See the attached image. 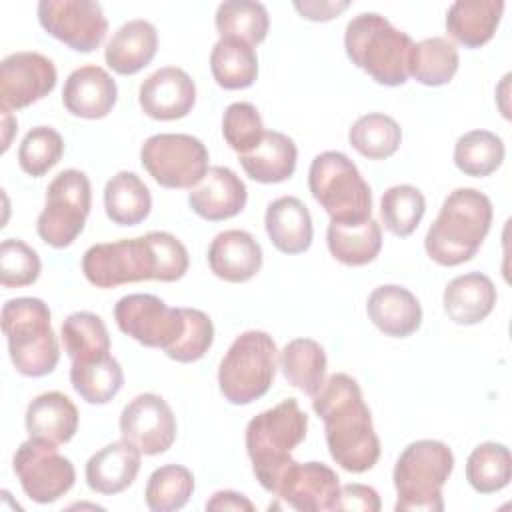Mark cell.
Returning <instances> with one entry per match:
<instances>
[{
    "label": "cell",
    "mask_w": 512,
    "mask_h": 512,
    "mask_svg": "<svg viewBox=\"0 0 512 512\" xmlns=\"http://www.w3.org/2000/svg\"><path fill=\"white\" fill-rule=\"evenodd\" d=\"M186 246L170 232H148L138 238L102 242L82 256V272L96 288L158 280L176 282L188 270Z\"/></svg>",
    "instance_id": "obj_1"
},
{
    "label": "cell",
    "mask_w": 512,
    "mask_h": 512,
    "mask_svg": "<svg viewBox=\"0 0 512 512\" xmlns=\"http://www.w3.org/2000/svg\"><path fill=\"white\" fill-rule=\"evenodd\" d=\"M312 408L324 422L328 452L340 468L362 474L378 462L380 440L370 408L352 376L344 372L328 376L312 396Z\"/></svg>",
    "instance_id": "obj_2"
},
{
    "label": "cell",
    "mask_w": 512,
    "mask_h": 512,
    "mask_svg": "<svg viewBox=\"0 0 512 512\" xmlns=\"http://www.w3.org/2000/svg\"><path fill=\"white\" fill-rule=\"evenodd\" d=\"M492 224V202L476 188H456L426 232L424 248L440 266H458L476 256Z\"/></svg>",
    "instance_id": "obj_3"
},
{
    "label": "cell",
    "mask_w": 512,
    "mask_h": 512,
    "mask_svg": "<svg viewBox=\"0 0 512 512\" xmlns=\"http://www.w3.org/2000/svg\"><path fill=\"white\" fill-rule=\"evenodd\" d=\"M308 416L296 398H286L254 416L246 426V452L260 486L274 494L282 474L294 462L292 450L304 442Z\"/></svg>",
    "instance_id": "obj_4"
},
{
    "label": "cell",
    "mask_w": 512,
    "mask_h": 512,
    "mask_svg": "<svg viewBox=\"0 0 512 512\" xmlns=\"http://www.w3.org/2000/svg\"><path fill=\"white\" fill-rule=\"evenodd\" d=\"M346 56L382 86H402L408 80L412 38L376 12H362L346 24Z\"/></svg>",
    "instance_id": "obj_5"
},
{
    "label": "cell",
    "mask_w": 512,
    "mask_h": 512,
    "mask_svg": "<svg viewBox=\"0 0 512 512\" xmlns=\"http://www.w3.org/2000/svg\"><path fill=\"white\" fill-rule=\"evenodd\" d=\"M2 332L8 340L16 372L40 378L56 368L60 346L50 324V308L44 300L32 296L8 300L2 306Z\"/></svg>",
    "instance_id": "obj_6"
},
{
    "label": "cell",
    "mask_w": 512,
    "mask_h": 512,
    "mask_svg": "<svg viewBox=\"0 0 512 512\" xmlns=\"http://www.w3.org/2000/svg\"><path fill=\"white\" fill-rule=\"evenodd\" d=\"M454 470V454L440 440H416L398 456L392 472L394 510L442 512V486Z\"/></svg>",
    "instance_id": "obj_7"
},
{
    "label": "cell",
    "mask_w": 512,
    "mask_h": 512,
    "mask_svg": "<svg viewBox=\"0 0 512 512\" xmlns=\"http://www.w3.org/2000/svg\"><path fill=\"white\" fill-rule=\"evenodd\" d=\"M278 350L264 330H246L230 344L218 368L220 394L236 406L262 398L276 376Z\"/></svg>",
    "instance_id": "obj_8"
},
{
    "label": "cell",
    "mask_w": 512,
    "mask_h": 512,
    "mask_svg": "<svg viewBox=\"0 0 512 512\" xmlns=\"http://www.w3.org/2000/svg\"><path fill=\"white\" fill-rule=\"evenodd\" d=\"M308 188L330 216V222H362L372 218L370 186L356 164L342 152L326 150L312 160Z\"/></svg>",
    "instance_id": "obj_9"
},
{
    "label": "cell",
    "mask_w": 512,
    "mask_h": 512,
    "mask_svg": "<svg viewBox=\"0 0 512 512\" xmlns=\"http://www.w3.org/2000/svg\"><path fill=\"white\" fill-rule=\"evenodd\" d=\"M92 206V186L84 172L68 168L46 190L44 208L36 220L38 236L52 248L70 246L84 230Z\"/></svg>",
    "instance_id": "obj_10"
},
{
    "label": "cell",
    "mask_w": 512,
    "mask_h": 512,
    "mask_svg": "<svg viewBox=\"0 0 512 512\" xmlns=\"http://www.w3.org/2000/svg\"><path fill=\"white\" fill-rule=\"evenodd\" d=\"M140 162L164 188H194L208 172V150L192 134H154L144 140Z\"/></svg>",
    "instance_id": "obj_11"
},
{
    "label": "cell",
    "mask_w": 512,
    "mask_h": 512,
    "mask_svg": "<svg viewBox=\"0 0 512 512\" xmlns=\"http://www.w3.org/2000/svg\"><path fill=\"white\" fill-rule=\"evenodd\" d=\"M12 466L24 494L38 504L56 502L76 480L72 462L58 452L56 444L36 438H28L16 448Z\"/></svg>",
    "instance_id": "obj_12"
},
{
    "label": "cell",
    "mask_w": 512,
    "mask_h": 512,
    "mask_svg": "<svg viewBox=\"0 0 512 512\" xmlns=\"http://www.w3.org/2000/svg\"><path fill=\"white\" fill-rule=\"evenodd\" d=\"M114 320L126 336L142 346L168 350L184 332L182 308H170L154 294H128L114 306Z\"/></svg>",
    "instance_id": "obj_13"
},
{
    "label": "cell",
    "mask_w": 512,
    "mask_h": 512,
    "mask_svg": "<svg viewBox=\"0 0 512 512\" xmlns=\"http://www.w3.org/2000/svg\"><path fill=\"white\" fill-rule=\"evenodd\" d=\"M40 26L56 40L76 52L96 50L106 32L108 20L98 2L90 0H42L36 8Z\"/></svg>",
    "instance_id": "obj_14"
},
{
    "label": "cell",
    "mask_w": 512,
    "mask_h": 512,
    "mask_svg": "<svg viewBox=\"0 0 512 512\" xmlns=\"http://www.w3.org/2000/svg\"><path fill=\"white\" fill-rule=\"evenodd\" d=\"M118 424L122 438L146 456L166 452L174 444L178 432L172 408L154 392L134 396L122 408Z\"/></svg>",
    "instance_id": "obj_15"
},
{
    "label": "cell",
    "mask_w": 512,
    "mask_h": 512,
    "mask_svg": "<svg viewBox=\"0 0 512 512\" xmlns=\"http://www.w3.org/2000/svg\"><path fill=\"white\" fill-rule=\"evenodd\" d=\"M56 66L40 52H12L0 64V106L8 110L26 108L56 86Z\"/></svg>",
    "instance_id": "obj_16"
},
{
    "label": "cell",
    "mask_w": 512,
    "mask_h": 512,
    "mask_svg": "<svg viewBox=\"0 0 512 512\" xmlns=\"http://www.w3.org/2000/svg\"><path fill=\"white\" fill-rule=\"evenodd\" d=\"M340 490L338 474L322 462H292L274 494L300 512L332 510Z\"/></svg>",
    "instance_id": "obj_17"
},
{
    "label": "cell",
    "mask_w": 512,
    "mask_h": 512,
    "mask_svg": "<svg viewBox=\"0 0 512 512\" xmlns=\"http://www.w3.org/2000/svg\"><path fill=\"white\" fill-rule=\"evenodd\" d=\"M138 104L154 120L184 118L196 104V84L182 68H158L140 84Z\"/></svg>",
    "instance_id": "obj_18"
},
{
    "label": "cell",
    "mask_w": 512,
    "mask_h": 512,
    "mask_svg": "<svg viewBox=\"0 0 512 512\" xmlns=\"http://www.w3.org/2000/svg\"><path fill=\"white\" fill-rule=\"evenodd\" d=\"M246 184L226 166L208 168L206 176L190 188L188 204L194 214L208 222H220L234 218L246 206Z\"/></svg>",
    "instance_id": "obj_19"
},
{
    "label": "cell",
    "mask_w": 512,
    "mask_h": 512,
    "mask_svg": "<svg viewBox=\"0 0 512 512\" xmlns=\"http://www.w3.org/2000/svg\"><path fill=\"white\" fill-rule=\"evenodd\" d=\"M118 98L116 80L100 66L86 64L76 68L64 82L62 104L76 116L98 120L112 112Z\"/></svg>",
    "instance_id": "obj_20"
},
{
    "label": "cell",
    "mask_w": 512,
    "mask_h": 512,
    "mask_svg": "<svg viewBox=\"0 0 512 512\" xmlns=\"http://www.w3.org/2000/svg\"><path fill=\"white\" fill-rule=\"evenodd\" d=\"M208 266L224 282H248L262 268V248L246 230H224L210 242Z\"/></svg>",
    "instance_id": "obj_21"
},
{
    "label": "cell",
    "mask_w": 512,
    "mask_h": 512,
    "mask_svg": "<svg viewBox=\"0 0 512 512\" xmlns=\"http://www.w3.org/2000/svg\"><path fill=\"white\" fill-rule=\"evenodd\" d=\"M142 462V452L128 440L110 442L92 454L86 462L84 476L90 490L114 496L124 492L138 476Z\"/></svg>",
    "instance_id": "obj_22"
},
{
    "label": "cell",
    "mask_w": 512,
    "mask_h": 512,
    "mask_svg": "<svg viewBox=\"0 0 512 512\" xmlns=\"http://www.w3.org/2000/svg\"><path fill=\"white\" fill-rule=\"evenodd\" d=\"M366 312L372 324L386 336L406 338L422 324V306L404 286L384 284L370 292Z\"/></svg>",
    "instance_id": "obj_23"
},
{
    "label": "cell",
    "mask_w": 512,
    "mask_h": 512,
    "mask_svg": "<svg viewBox=\"0 0 512 512\" xmlns=\"http://www.w3.org/2000/svg\"><path fill=\"white\" fill-rule=\"evenodd\" d=\"M78 420L80 416L74 402L66 394L52 390L38 394L28 404L24 426L30 438L60 446L74 438Z\"/></svg>",
    "instance_id": "obj_24"
},
{
    "label": "cell",
    "mask_w": 512,
    "mask_h": 512,
    "mask_svg": "<svg viewBox=\"0 0 512 512\" xmlns=\"http://www.w3.org/2000/svg\"><path fill=\"white\" fill-rule=\"evenodd\" d=\"M498 292L494 282L482 272L456 276L444 288V312L454 324L472 326L482 322L496 306Z\"/></svg>",
    "instance_id": "obj_25"
},
{
    "label": "cell",
    "mask_w": 512,
    "mask_h": 512,
    "mask_svg": "<svg viewBox=\"0 0 512 512\" xmlns=\"http://www.w3.org/2000/svg\"><path fill=\"white\" fill-rule=\"evenodd\" d=\"M264 226L274 248L284 254H302L312 244V216L296 196H280L270 202L264 214Z\"/></svg>",
    "instance_id": "obj_26"
},
{
    "label": "cell",
    "mask_w": 512,
    "mask_h": 512,
    "mask_svg": "<svg viewBox=\"0 0 512 512\" xmlns=\"http://www.w3.org/2000/svg\"><path fill=\"white\" fill-rule=\"evenodd\" d=\"M158 50V32L152 22L136 18L122 24L104 50L106 64L122 76H132L146 68Z\"/></svg>",
    "instance_id": "obj_27"
},
{
    "label": "cell",
    "mask_w": 512,
    "mask_h": 512,
    "mask_svg": "<svg viewBox=\"0 0 512 512\" xmlns=\"http://www.w3.org/2000/svg\"><path fill=\"white\" fill-rule=\"evenodd\" d=\"M504 6L502 0H458L446 12V30L462 46L480 48L492 40Z\"/></svg>",
    "instance_id": "obj_28"
},
{
    "label": "cell",
    "mask_w": 512,
    "mask_h": 512,
    "mask_svg": "<svg viewBox=\"0 0 512 512\" xmlns=\"http://www.w3.org/2000/svg\"><path fill=\"white\" fill-rule=\"evenodd\" d=\"M238 160L252 180L262 184H278L294 174L298 148L284 132L266 130L262 142L252 152L238 156Z\"/></svg>",
    "instance_id": "obj_29"
},
{
    "label": "cell",
    "mask_w": 512,
    "mask_h": 512,
    "mask_svg": "<svg viewBox=\"0 0 512 512\" xmlns=\"http://www.w3.org/2000/svg\"><path fill=\"white\" fill-rule=\"evenodd\" d=\"M326 244L338 262L346 266H364L380 254L382 228L374 218L362 222H330Z\"/></svg>",
    "instance_id": "obj_30"
},
{
    "label": "cell",
    "mask_w": 512,
    "mask_h": 512,
    "mask_svg": "<svg viewBox=\"0 0 512 512\" xmlns=\"http://www.w3.org/2000/svg\"><path fill=\"white\" fill-rule=\"evenodd\" d=\"M106 216L118 226H136L152 210V196L138 174L122 170L104 186Z\"/></svg>",
    "instance_id": "obj_31"
},
{
    "label": "cell",
    "mask_w": 512,
    "mask_h": 512,
    "mask_svg": "<svg viewBox=\"0 0 512 512\" xmlns=\"http://www.w3.org/2000/svg\"><path fill=\"white\" fill-rule=\"evenodd\" d=\"M278 362L288 384L306 396H314L326 380V352L312 338L290 340L282 348Z\"/></svg>",
    "instance_id": "obj_32"
},
{
    "label": "cell",
    "mask_w": 512,
    "mask_h": 512,
    "mask_svg": "<svg viewBox=\"0 0 512 512\" xmlns=\"http://www.w3.org/2000/svg\"><path fill=\"white\" fill-rule=\"evenodd\" d=\"M210 70L216 84L224 90L252 86L258 76V56L254 46L236 38H220L210 52Z\"/></svg>",
    "instance_id": "obj_33"
},
{
    "label": "cell",
    "mask_w": 512,
    "mask_h": 512,
    "mask_svg": "<svg viewBox=\"0 0 512 512\" xmlns=\"http://www.w3.org/2000/svg\"><path fill=\"white\" fill-rule=\"evenodd\" d=\"M62 344L72 364H86L110 354L104 320L92 312H72L62 322Z\"/></svg>",
    "instance_id": "obj_34"
},
{
    "label": "cell",
    "mask_w": 512,
    "mask_h": 512,
    "mask_svg": "<svg viewBox=\"0 0 512 512\" xmlns=\"http://www.w3.org/2000/svg\"><path fill=\"white\" fill-rule=\"evenodd\" d=\"M458 64L456 44L444 36H432L414 44L408 76L424 86H444L458 72Z\"/></svg>",
    "instance_id": "obj_35"
},
{
    "label": "cell",
    "mask_w": 512,
    "mask_h": 512,
    "mask_svg": "<svg viewBox=\"0 0 512 512\" xmlns=\"http://www.w3.org/2000/svg\"><path fill=\"white\" fill-rule=\"evenodd\" d=\"M214 24L220 38H236L250 46H258L268 36L270 16L260 2L228 0L216 8Z\"/></svg>",
    "instance_id": "obj_36"
},
{
    "label": "cell",
    "mask_w": 512,
    "mask_h": 512,
    "mask_svg": "<svg viewBox=\"0 0 512 512\" xmlns=\"http://www.w3.org/2000/svg\"><path fill=\"white\" fill-rule=\"evenodd\" d=\"M348 142L368 160H386L400 148L402 128L392 116L370 112L350 126Z\"/></svg>",
    "instance_id": "obj_37"
},
{
    "label": "cell",
    "mask_w": 512,
    "mask_h": 512,
    "mask_svg": "<svg viewBox=\"0 0 512 512\" xmlns=\"http://www.w3.org/2000/svg\"><path fill=\"white\" fill-rule=\"evenodd\" d=\"M506 156L504 142L490 130H470L454 144L456 168L472 178H484L496 172Z\"/></svg>",
    "instance_id": "obj_38"
},
{
    "label": "cell",
    "mask_w": 512,
    "mask_h": 512,
    "mask_svg": "<svg viewBox=\"0 0 512 512\" xmlns=\"http://www.w3.org/2000/svg\"><path fill=\"white\" fill-rule=\"evenodd\" d=\"M512 478V456L506 444L482 442L466 460V480L480 494H492L508 486Z\"/></svg>",
    "instance_id": "obj_39"
},
{
    "label": "cell",
    "mask_w": 512,
    "mask_h": 512,
    "mask_svg": "<svg viewBox=\"0 0 512 512\" xmlns=\"http://www.w3.org/2000/svg\"><path fill=\"white\" fill-rule=\"evenodd\" d=\"M70 382L76 394L88 404H106L120 392L124 372L120 362L108 354L94 362L72 364Z\"/></svg>",
    "instance_id": "obj_40"
},
{
    "label": "cell",
    "mask_w": 512,
    "mask_h": 512,
    "mask_svg": "<svg viewBox=\"0 0 512 512\" xmlns=\"http://www.w3.org/2000/svg\"><path fill=\"white\" fill-rule=\"evenodd\" d=\"M194 494V476L186 466L166 464L156 468L146 482L144 498L152 512H174L188 504Z\"/></svg>",
    "instance_id": "obj_41"
},
{
    "label": "cell",
    "mask_w": 512,
    "mask_h": 512,
    "mask_svg": "<svg viewBox=\"0 0 512 512\" xmlns=\"http://www.w3.org/2000/svg\"><path fill=\"white\" fill-rule=\"evenodd\" d=\"M426 212L424 194L412 184H396L380 198V218L394 236H410Z\"/></svg>",
    "instance_id": "obj_42"
},
{
    "label": "cell",
    "mask_w": 512,
    "mask_h": 512,
    "mask_svg": "<svg viewBox=\"0 0 512 512\" xmlns=\"http://www.w3.org/2000/svg\"><path fill=\"white\" fill-rule=\"evenodd\" d=\"M64 154L60 132L50 126H36L22 138L18 146V164L24 174L38 178L54 168Z\"/></svg>",
    "instance_id": "obj_43"
},
{
    "label": "cell",
    "mask_w": 512,
    "mask_h": 512,
    "mask_svg": "<svg viewBox=\"0 0 512 512\" xmlns=\"http://www.w3.org/2000/svg\"><path fill=\"white\" fill-rule=\"evenodd\" d=\"M264 122L260 112L250 102H232L222 114V136L238 154L252 152L264 138Z\"/></svg>",
    "instance_id": "obj_44"
},
{
    "label": "cell",
    "mask_w": 512,
    "mask_h": 512,
    "mask_svg": "<svg viewBox=\"0 0 512 512\" xmlns=\"http://www.w3.org/2000/svg\"><path fill=\"white\" fill-rule=\"evenodd\" d=\"M42 270L40 256L20 238H6L0 244V284L22 288L38 280Z\"/></svg>",
    "instance_id": "obj_45"
},
{
    "label": "cell",
    "mask_w": 512,
    "mask_h": 512,
    "mask_svg": "<svg viewBox=\"0 0 512 512\" xmlns=\"http://www.w3.org/2000/svg\"><path fill=\"white\" fill-rule=\"evenodd\" d=\"M184 312V332L174 346L166 352L168 358L190 364L200 360L214 342V324L210 316L198 308H182Z\"/></svg>",
    "instance_id": "obj_46"
},
{
    "label": "cell",
    "mask_w": 512,
    "mask_h": 512,
    "mask_svg": "<svg viewBox=\"0 0 512 512\" xmlns=\"http://www.w3.org/2000/svg\"><path fill=\"white\" fill-rule=\"evenodd\" d=\"M382 508L380 496L372 486L366 484H346L340 486L332 510H360L378 512Z\"/></svg>",
    "instance_id": "obj_47"
},
{
    "label": "cell",
    "mask_w": 512,
    "mask_h": 512,
    "mask_svg": "<svg viewBox=\"0 0 512 512\" xmlns=\"http://www.w3.org/2000/svg\"><path fill=\"white\" fill-rule=\"evenodd\" d=\"M350 6V2H318V0H304L294 2V8L300 12L302 18L312 22H326L344 12Z\"/></svg>",
    "instance_id": "obj_48"
},
{
    "label": "cell",
    "mask_w": 512,
    "mask_h": 512,
    "mask_svg": "<svg viewBox=\"0 0 512 512\" xmlns=\"http://www.w3.org/2000/svg\"><path fill=\"white\" fill-rule=\"evenodd\" d=\"M206 510H234V512H254V504L240 492L218 490L206 502Z\"/></svg>",
    "instance_id": "obj_49"
},
{
    "label": "cell",
    "mask_w": 512,
    "mask_h": 512,
    "mask_svg": "<svg viewBox=\"0 0 512 512\" xmlns=\"http://www.w3.org/2000/svg\"><path fill=\"white\" fill-rule=\"evenodd\" d=\"M0 110H2V128H4L2 152H6L8 146H10V140H12V132H16V120L12 118V114H10L8 108H2V106H0Z\"/></svg>",
    "instance_id": "obj_50"
}]
</instances>
